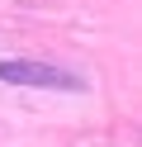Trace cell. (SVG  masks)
Returning a JSON list of instances; mask_svg holds the SVG:
<instances>
[{
    "instance_id": "cell-1",
    "label": "cell",
    "mask_w": 142,
    "mask_h": 147,
    "mask_svg": "<svg viewBox=\"0 0 142 147\" xmlns=\"http://www.w3.org/2000/svg\"><path fill=\"white\" fill-rule=\"evenodd\" d=\"M0 81L24 90H85L81 76L62 71L57 62H33V57H0Z\"/></svg>"
}]
</instances>
